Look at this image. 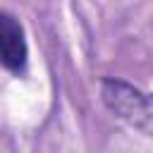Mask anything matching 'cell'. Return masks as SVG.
I'll return each mask as SVG.
<instances>
[{
	"label": "cell",
	"mask_w": 153,
	"mask_h": 153,
	"mask_svg": "<svg viewBox=\"0 0 153 153\" xmlns=\"http://www.w3.org/2000/svg\"><path fill=\"white\" fill-rule=\"evenodd\" d=\"M0 57L5 69L12 74H22L29 62V45L24 29L10 12H2L0 17Z\"/></svg>",
	"instance_id": "cell-2"
},
{
	"label": "cell",
	"mask_w": 153,
	"mask_h": 153,
	"mask_svg": "<svg viewBox=\"0 0 153 153\" xmlns=\"http://www.w3.org/2000/svg\"><path fill=\"white\" fill-rule=\"evenodd\" d=\"M100 96H103V103L110 108V112H115L122 120L136 122L148 115L151 100L146 98V93H141L131 84H124L120 79H103Z\"/></svg>",
	"instance_id": "cell-1"
}]
</instances>
